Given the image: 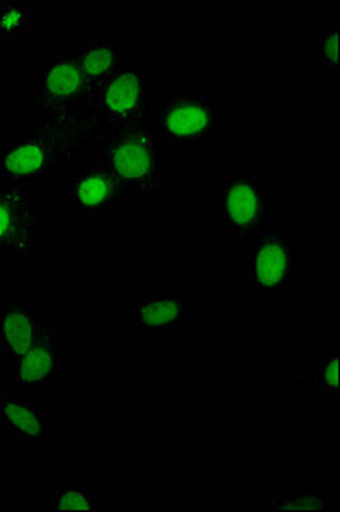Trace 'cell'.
<instances>
[{"label":"cell","mask_w":340,"mask_h":512,"mask_svg":"<svg viewBox=\"0 0 340 512\" xmlns=\"http://www.w3.org/2000/svg\"><path fill=\"white\" fill-rule=\"evenodd\" d=\"M106 166L132 192H161L166 185V149L158 130L144 123L124 128L106 151Z\"/></svg>","instance_id":"6da1fadb"},{"label":"cell","mask_w":340,"mask_h":512,"mask_svg":"<svg viewBox=\"0 0 340 512\" xmlns=\"http://www.w3.org/2000/svg\"><path fill=\"white\" fill-rule=\"evenodd\" d=\"M219 212L224 233L236 245H250L276 216V197L257 176L236 173L221 181Z\"/></svg>","instance_id":"7a4b0ae2"},{"label":"cell","mask_w":340,"mask_h":512,"mask_svg":"<svg viewBox=\"0 0 340 512\" xmlns=\"http://www.w3.org/2000/svg\"><path fill=\"white\" fill-rule=\"evenodd\" d=\"M65 156L59 130L50 123L31 125L23 134L7 137L0 146V176L9 183L50 178Z\"/></svg>","instance_id":"3957f363"},{"label":"cell","mask_w":340,"mask_h":512,"mask_svg":"<svg viewBox=\"0 0 340 512\" xmlns=\"http://www.w3.org/2000/svg\"><path fill=\"white\" fill-rule=\"evenodd\" d=\"M303 274V253L288 234H260L250 243L247 279L250 287L269 301L293 291Z\"/></svg>","instance_id":"277c9868"},{"label":"cell","mask_w":340,"mask_h":512,"mask_svg":"<svg viewBox=\"0 0 340 512\" xmlns=\"http://www.w3.org/2000/svg\"><path fill=\"white\" fill-rule=\"evenodd\" d=\"M96 111L113 127H134L147 117L154 99L151 70L125 65L100 84L93 94Z\"/></svg>","instance_id":"5b68a950"},{"label":"cell","mask_w":340,"mask_h":512,"mask_svg":"<svg viewBox=\"0 0 340 512\" xmlns=\"http://www.w3.org/2000/svg\"><path fill=\"white\" fill-rule=\"evenodd\" d=\"M221 118V101L212 94L173 96L161 110V134L173 149L192 151L216 139Z\"/></svg>","instance_id":"8992f818"},{"label":"cell","mask_w":340,"mask_h":512,"mask_svg":"<svg viewBox=\"0 0 340 512\" xmlns=\"http://www.w3.org/2000/svg\"><path fill=\"white\" fill-rule=\"evenodd\" d=\"M45 245L42 207L18 183L0 181V251L26 260Z\"/></svg>","instance_id":"52a82bcc"},{"label":"cell","mask_w":340,"mask_h":512,"mask_svg":"<svg viewBox=\"0 0 340 512\" xmlns=\"http://www.w3.org/2000/svg\"><path fill=\"white\" fill-rule=\"evenodd\" d=\"M89 96H93V88L84 76L76 53H59L43 59L31 96L33 108L52 117H65L76 111Z\"/></svg>","instance_id":"ba28073f"},{"label":"cell","mask_w":340,"mask_h":512,"mask_svg":"<svg viewBox=\"0 0 340 512\" xmlns=\"http://www.w3.org/2000/svg\"><path fill=\"white\" fill-rule=\"evenodd\" d=\"M55 330L57 320L47 303L11 299L0 309V347L12 359Z\"/></svg>","instance_id":"9c48e42d"},{"label":"cell","mask_w":340,"mask_h":512,"mask_svg":"<svg viewBox=\"0 0 340 512\" xmlns=\"http://www.w3.org/2000/svg\"><path fill=\"white\" fill-rule=\"evenodd\" d=\"M124 197L125 188L106 164L88 166L72 178L71 204L79 216H108Z\"/></svg>","instance_id":"30bf717a"},{"label":"cell","mask_w":340,"mask_h":512,"mask_svg":"<svg viewBox=\"0 0 340 512\" xmlns=\"http://www.w3.org/2000/svg\"><path fill=\"white\" fill-rule=\"evenodd\" d=\"M194 304L178 287H159L135 304V323L141 330H178Z\"/></svg>","instance_id":"8fae6325"},{"label":"cell","mask_w":340,"mask_h":512,"mask_svg":"<svg viewBox=\"0 0 340 512\" xmlns=\"http://www.w3.org/2000/svg\"><path fill=\"white\" fill-rule=\"evenodd\" d=\"M16 381L24 391L47 390L55 383L60 367L59 333H47L14 359Z\"/></svg>","instance_id":"7c38bea8"},{"label":"cell","mask_w":340,"mask_h":512,"mask_svg":"<svg viewBox=\"0 0 340 512\" xmlns=\"http://www.w3.org/2000/svg\"><path fill=\"white\" fill-rule=\"evenodd\" d=\"M74 53L89 86L93 88V94L108 77H112L115 72L125 67V45L122 41H86L83 47L77 48Z\"/></svg>","instance_id":"4fadbf2b"},{"label":"cell","mask_w":340,"mask_h":512,"mask_svg":"<svg viewBox=\"0 0 340 512\" xmlns=\"http://www.w3.org/2000/svg\"><path fill=\"white\" fill-rule=\"evenodd\" d=\"M0 429L4 437H43L45 415L21 396L9 395L0 402Z\"/></svg>","instance_id":"5bb4252c"},{"label":"cell","mask_w":340,"mask_h":512,"mask_svg":"<svg viewBox=\"0 0 340 512\" xmlns=\"http://www.w3.org/2000/svg\"><path fill=\"white\" fill-rule=\"evenodd\" d=\"M262 504L286 511H325L332 504L330 495L320 492H264Z\"/></svg>","instance_id":"9a60e30c"},{"label":"cell","mask_w":340,"mask_h":512,"mask_svg":"<svg viewBox=\"0 0 340 512\" xmlns=\"http://www.w3.org/2000/svg\"><path fill=\"white\" fill-rule=\"evenodd\" d=\"M100 509L98 495L79 480H62L55 492V511H88Z\"/></svg>","instance_id":"2e32d148"},{"label":"cell","mask_w":340,"mask_h":512,"mask_svg":"<svg viewBox=\"0 0 340 512\" xmlns=\"http://www.w3.org/2000/svg\"><path fill=\"white\" fill-rule=\"evenodd\" d=\"M339 28L329 26L318 31L317 43H315V59L320 69L339 70Z\"/></svg>","instance_id":"e0dca14e"},{"label":"cell","mask_w":340,"mask_h":512,"mask_svg":"<svg viewBox=\"0 0 340 512\" xmlns=\"http://www.w3.org/2000/svg\"><path fill=\"white\" fill-rule=\"evenodd\" d=\"M30 26V6L11 2L0 7V40H12L19 31Z\"/></svg>","instance_id":"ac0fdd59"},{"label":"cell","mask_w":340,"mask_h":512,"mask_svg":"<svg viewBox=\"0 0 340 512\" xmlns=\"http://www.w3.org/2000/svg\"><path fill=\"white\" fill-rule=\"evenodd\" d=\"M317 390L323 396H339V357L323 354L317 359Z\"/></svg>","instance_id":"d6986e66"}]
</instances>
